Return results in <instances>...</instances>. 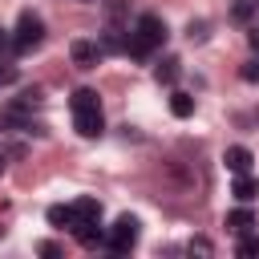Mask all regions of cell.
<instances>
[{
  "instance_id": "16",
  "label": "cell",
  "mask_w": 259,
  "mask_h": 259,
  "mask_svg": "<svg viewBox=\"0 0 259 259\" xmlns=\"http://www.w3.org/2000/svg\"><path fill=\"white\" fill-rule=\"evenodd\" d=\"M239 255H243V259H251V255H259V239H251V235H243V243H239Z\"/></svg>"
},
{
  "instance_id": "1",
  "label": "cell",
  "mask_w": 259,
  "mask_h": 259,
  "mask_svg": "<svg viewBox=\"0 0 259 259\" xmlns=\"http://www.w3.org/2000/svg\"><path fill=\"white\" fill-rule=\"evenodd\" d=\"M40 40H45V20H40L36 12H20V20H16V36H12V49H16V53H32Z\"/></svg>"
},
{
  "instance_id": "19",
  "label": "cell",
  "mask_w": 259,
  "mask_h": 259,
  "mask_svg": "<svg viewBox=\"0 0 259 259\" xmlns=\"http://www.w3.org/2000/svg\"><path fill=\"white\" fill-rule=\"evenodd\" d=\"M251 12H255V4H235L231 16H235V20H251Z\"/></svg>"
},
{
  "instance_id": "5",
  "label": "cell",
  "mask_w": 259,
  "mask_h": 259,
  "mask_svg": "<svg viewBox=\"0 0 259 259\" xmlns=\"http://www.w3.org/2000/svg\"><path fill=\"white\" fill-rule=\"evenodd\" d=\"M251 162H255V158H251L247 146H227V150H223V166H227L231 174H247Z\"/></svg>"
},
{
  "instance_id": "8",
  "label": "cell",
  "mask_w": 259,
  "mask_h": 259,
  "mask_svg": "<svg viewBox=\"0 0 259 259\" xmlns=\"http://www.w3.org/2000/svg\"><path fill=\"white\" fill-rule=\"evenodd\" d=\"M231 194H235L239 202H251V198L259 194V178H251V170H247V174H235V182H231Z\"/></svg>"
},
{
  "instance_id": "18",
  "label": "cell",
  "mask_w": 259,
  "mask_h": 259,
  "mask_svg": "<svg viewBox=\"0 0 259 259\" xmlns=\"http://www.w3.org/2000/svg\"><path fill=\"white\" fill-rule=\"evenodd\" d=\"M243 81H259V57L243 65Z\"/></svg>"
},
{
  "instance_id": "27",
  "label": "cell",
  "mask_w": 259,
  "mask_h": 259,
  "mask_svg": "<svg viewBox=\"0 0 259 259\" xmlns=\"http://www.w3.org/2000/svg\"><path fill=\"white\" fill-rule=\"evenodd\" d=\"M255 8H259V0H255Z\"/></svg>"
},
{
  "instance_id": "4",
  "label": "cell",
  "mask_w": 259,
  "mask_h": 259,
  "mask_svg": "<svg viewBox=\"0 0 259 259\" xmlns=\"http://www.w3.org/2000/svg\"><path fill=\"white\" fill-rule=\"evenodd\" d=\"M134 32H138L150 49H158V45L166 40V24H162V16H154V12H142L138 24H134Z\"/></svg>"
},
{
  "instance_id": "26",
  "label": "cell",
  "mask_w": 259,
  "mask_h": 259,
  "mask_svg": "<svg viewBox=\"0 0 259 259\" xmlns=\"http://www.w3.org/2000/svg\"><path fill=\"white\" fill-rule=\"evenodd\" d=\"M0 235H4V227H0Z\"/></svg>"
},
{
  "instance_id": "9",
  "label": "cell",
  "mask_w": 259,
  "mask_h": 259,
  "mask_svg": "<svg viewBox=\"0 0 259 259\" xmlns=\"http://www.w3.org/2000/svg\"><path fill=\"white\" fill-rule=\"evenodd\" d=\"M101 219V202L97 198H77L73 202V223H97Z\"/></svg>"
},
{
  "instance_id": "12",
  "label": "cell",
  "mask_w": 259,
  "mask_h": 259,
  "mask_svg": "<svg viewBox=\"0 0 259 259\" xmlns=\"http://www.w3.org/2000/svg\"><path fill=\"white\" fill-rule=\"evenodd\" d=\"M170 113H174V117H190V113H194V97H190V93H174V97H170Z\"/></svg>"
},
{
  "instance_id": "14",
  "label": "cell",
  "mask_w": 259,
  "mask_h": 259,
  "mask_svg": "<svg viewBox=\"0 0 259 259\" xmlns=\"http://www.w3.org/2000/svg\"><path fill=\"white\" fill-rule=\"evenodd\" d=\"M49 223L53 227H73V206H61V202L49 206Z\"/></svg>"
},
{
  "instance_id": "2",
  "label": "cell",
  "mask_w": 259,
  "mask_h": 259,
  "mask_svg": "<svg viewBox=\"0 0 259 259\" xmlns=\"http://www.w3.org/2000/svg\"><path fill=\"white\" fill-rule=\"evenodd\" d=\"M105 243H109V251H113V255H125V251L138 243V219H134V214H121V219L113 223V231H109V239H105Z\"/></svg>"
},
{
  "instance_id": "21",
  "label": "cell",
  "mask_w": 259,
  "mask_h": 259,
  "mask_svg": "<svg viewBox=\"0 0 259 259\" xmlns=\"http://www.w3.org/2000/svg\"><path fill=\"white\" fill-rule=\"evenodd\" d=\"M190 251H198V255H210V243H206V239H194V243H190Z\"/></svg>"
},
{
  "instance_id": "24",
  "label": "cell",
  "mask_w": 259,
  "mask_h": 259,
  "mask_svg": "<svg viewBox=\"0 0 259 259\" xmlns=\"http://www.w3.org/2000/svg\"><path fill=\"white\" fill-rule=\"evenodd\" d=\"M4 45H8V36H4V28H0V49H4Z\"/></svg>"
},
{
  "instance_id": "22",
  "label": "cell",
  "mask_w": 259,
  "mask_h": 259,
  "mask_svg": "<svg viewBox=\"0 0 259 259\" xmlns=\"http://www.w3.org/2000/svg\"><path fill=\"white\" fill-rule=\"evenodd\" d=\"M40 255H49V259H57V255H61V247H57V243H40Z\"/></svg>"
},
{
  "instance_id": "7",
  "label": "cell",
  "mask_w": 259,
  "mask_h": 259,
  "mask_svg": "<svg viewBox=\"0 0 259 259\" xmlns=\"http://www.w3.org/2000/svg\"><path fill=\"white\" fill-rule=\"evenodd\" d=\"M69 53H73V65H77V69H93V65H97V57H101V49H97L93 40H73V49H69Z\"/></svg>"
},
{
  "instance_id": "3",
  "label": "cell",
  "mask_w": 259,
  "mask_h": 259,
  "mask_svg": "<svg viewBox=\"0 0 259 259\" xmlns=\"http://www.w3.org/2000/svg\"><path fill=\"white\" fill-rule=\"evenodd\" d=\"M73 125H77L81 138H97V134L105 130V121H101V105H81V109H73Z\"/></svg>"
},
{
  "instance_id": "10",
  "label": "cell",
  "mask_w": 259,
  "mask_h": 259,
  "mask_svg": "<svg viewBox=\"0 0 259 259\" xmlns=\"http://www.w3.org/2000/svg\"><path fill=\"white\" fill-rule=\"evenodd\" d=\"M251 227H255V214H251V206H247V202H243L239 210H231V214H227V231H235V235H247Z\"/></svg>"
},
{
  "instance_id": "23",
  "label": "cell",
  "mask_w": 259,
  "mask_h": 259,
  "mask_svg": "<svg viewBox=\"0 0 259 259\" xmlns=\"http://www.w3.org/2000/svg\"><path fill=\"white\" fill-rule=\"evenodd\" d=\"M247 40H251V49L259 53V28H251V32H247Z\"/></svg>"
},
{
  "instance_id": "6",
  "label": "cell",
  "mask_w": 259,
  "mask_h": 259,
  "mask_svg": "<svg viewBox=\"0 0 259 259\" xmlns=\"http://www.w3.org/2000/svg\"><path fill=\"white\" fill-rule=\"evenodd\" d=\"M69 231L77 235V243H81V247H101V243H105V231H101V219H97V223H73Z\"/></svg>"
},
{
  "instance_id": "20",
  "label": "cell",
  "mask_w": 259,
  "mask_h": 259,
  "mask_svg": "<svg viewBox=\"0 0 259 259\" xmlns=\"http://www.w3.org/2000/svg\"><path fill=\"white\" fill-rule=\"evenodd\" d=\"M186 32H190V40H202V36H206V20H198V24L190 20V28H186Z\"/></svg>"
},
{
  "instance_id": "25",
  "label": "cell",
  "mask_w": 259,
  "mask_h": 259,
  "mask_svg": "<svg viewBox=\"0 0 259 259\" xmlns=\"http://www.w3.org/2000/svg\"><path fill=\"white\" fill-rule=\"evenodd\" d=\"M0 174H4V154H0Z\"/></svg>"
},
{
  "instance_id": "15",
  "label": "cell",
  "mask_w": 259,
  "mask_h": 259,
  "mask_svg": "<svg viewBox=\"0 0 259 259\" xmlns=\"http://www.w3.org/2000/svg\"><path fill=\"white\" fill-rule=\"evenodd\" d=\"M81 105H97V93L93 89H77L73 93V109H81Z\"/></svg>"
},
{
  "instance_id": "13",
  "label": "cell",
  "mask_w": 259,
  "mask_h": 259,
  "mask_svg": "<svg viewBox=\"0 0 259 259\" xmlns=\"http://www.w3.org/2000/svg\"><path fill=\"white\" fill-rule=\"evenodd\" d=\"M130 16V0H105V20L109 24H121Z\"/></svg>"
},
{
  "instance_id": "17",
  "label": "cell",
  "mask_w": 259,
  "mask_h": 259,
  "mask_svg": "<svg viewBox=\"0 0 259 259\" xmlns=\"http://www.w3.org/2000/svg\"><path fill=\"white\" fill-rule=\"evenodd\" d=\"M16 81V65H0V89Z\"/></svg>"
},
{
  "instance_id": "11",
  "label": "cell",
  "mask_w": 259,
  "mask_h": 259,
  "mask_svg": "<svg viewBox=\"0 0 259 259\" xmlns=\"http://www.w3.org/2000/svg\"><path fill=\"white\" fill-rule=\"evenodd\" d=\"M178 73H182V61H178V57H166V61L154 69L158 85H174V81H178Z\"/></svg>"
}]
</instances>
